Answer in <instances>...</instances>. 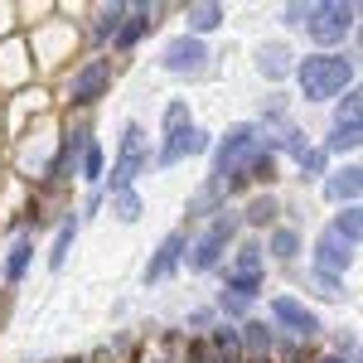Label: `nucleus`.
I'll list each match as a JSON object with an SVG mask.
<instances>
[{"label": "nucleus", "instance_id": "7ed1b4c3", "mask_svg": "<svg viewBox=\"0 0 363 363\" xmlns=\"http://www.w3.org/2000/svg\"><path fill=\"white\" fill-rule=\"evenodd\" d=\"M296 87L306 97V107L315 102H335L349 87H359V58L354 54H306L296 58Z\"/></svg>", "mask_w": 363, "mask_h": 363}, {"label": "nucleus", "instance_id": "f03ea898", "mask_svg": "<svg viewBox=\"0 0 363 363\" xmlns=\"http://www.w3.org/2000/svg\"><path fill=\"white\" fill-rule=\"evenodd\" d=\"M121 63L112 54H83L78 63H68V73L58 78V116H92V107L112 92Z\"/></svg>", "mask_w": 363, "mask_h": 363}, {"label": "nucleus", "instance_id": "2f4dec72", "mask_svg": "<svg viewBox=\"0 0 363 363\" xmlns=\"http://www.w3.org/2000/svg\"><path fill=\"white\" fill-rule=\"evenodd\" d=\"M330 126H363V92L349 87L344 97H335V121Z\"/></svg>", "mask_w": 363, "mask_h": 363}, {"label": "nucleus", "instance_id": "e433bc0d", "mask_svg": "<svg viewBox=\"0 0 363 363\" xmlns=\"http://www.w3.org/2000/svg\"><path fill=\"white\" fill-rule=\"evenodd\" d=\"M102 208H107V194H102V189H87V194H83V203H78L73 213H78V223H92V218H97Z\"/></svg>", "mask_w": 363, "mask_h": 363}, {"label": "nucleus", "instance_id": "a211bd4d", "mask_svg": "<svg viewBox=\"0 0 363 363\" xmlns=\"http://www.w3.org/2000/svg\"><path fill=\"white\" fill-rule=\"evenodd\" d=\"M126 10H131L126 0H107V5H92V10H87V25H78V29H83V44L92 49V54H107V44L116 39Z\"/></svg>", "mask_w": 363, "mask_h": 363}, {"label": "nucleus", "instance_id": "4468645a", "mask_svg": "<svg viewBox=\"0 0 363 363\" xmlns=\"http://www.w3.org/2000/svg\"><path fill=\"white\" fill-rule=\"evenodd\" d=\"M34 252H39V233H34V228H15V233L5 238V252H0V291H5V296L25 286L29 267H34Z\"/></svg>", "mask_w": 363, "mask_h": 363}, {"label": "nucleus", "instance_id": "1a4fd4ad", "mask_svg": "<svg viewBox=\"0 0 363 363\" xmlns=\"http://www.w3.org/2000/svg\"><path fill=\"white\" fill-rule=\"evenodd\" d=\"M257 121H233L228 131L213 136L208 145V179H223V174H238V169H247V160L257 155Z\"/></svg>", "mask_w": 363, "mask_h": 363}, {"label": "nucleus", "instance_id": "39448f33", "mask_svg": "<svg viewBox=\"0 0 363 363\" xmlns=\"http://www.w3.org/2000/svg\"><path fill=\"white\" fill-rule=\"evenodd\" d=\"M267 252H262V238H252V233H242L238 242H233V252H228V262L218 267V291H228V296H238V301H247V306H257L262 296H267Z\"/></svg>", "mask_w": 363, "mask_h": 363}, {"label": "nucleus", "instance_id": "f704fd0d", "mask_svg": "<svg viewBox=\"0 0 363 363\" xmlns=\"http://www.w3.org/2000/svg\"><path fill=\"white\" fill-rule=\"evenodd\" d=\"M213 325H218L213 306H199V310H189V315H184V330H179V335H184V339H203Z\"/></svg>", "mask_w": 363, "mask_h": 363}, {"label": "nucleus", "instance_id": "a878e982", "mask_svg": "<svg viewBox=\"0 0 363 363\" xmlns=\"http://www.w3.org/2000/svg\"><path fill=\"white\" fill-rule=\"evenodd\" d=\"M102 174H107V150H102V140L92 136L83 145V155H78V174L73 179H83L87 189H102Z\"/></svg>", "mask_w": 363, "mask_h": 363}, {"label": "nucleus", "instance_id": "72a5a7b5", "mask_svg": "<svg viewBox=\"0 0 363 363\" xmlns=\"http://www.w3.org/2000/svg\"><path fill=\"white\" fill-rule=\"evenodd\" d=\"M306 281L315 286V296H320V301H344V277H330V272L306 267Z\"/></svg>", "mask_w": 363, "mask_h": 363}, {"label": "nucleus", "instance_id": "423d86ee", "mask_svg": "<svg viewBox=\"0 0 363 363\" xmlns=\"http://www.w3.org/2000/svg\"><path fill=\"white\" fill-rule=\"evenodd\" d=\"M359 34V0H310L306 39L310 54H344V39Z\"/></svg>", "mask_w": 363, "mask_h": 363}, {"label": "nucleus", "instance_id": "58836bf2", "mask_svg": "<svg viewBox=\"0 0 363 363\" xmlns=\"http://www.w3.org/2000/svg\"><path fill=\"white\" fill-rule=\"evenodd\" d=\"M306 363H344V359H339L335 349H320V354H310V359H306Z\"/></svg>", "mask_w": 363, "mask_h": 363}, {"label": "nucleus", "instance_id": "c9c22d12", "mask_svg": "<svg viewBox=\"0 0 363 363\" xmlns=\"http://www.w3.org/2000/svg\"><path fill=\"white\" fill-rule=\"evenodd\" d=\"M281 116H291V97H286L281 87H272V92L262 97V116H257V121H281Z\"/></svg>", "mask_w": 363, "mask_h": 363}, {"label": "nucleus", "instance_id": "f257e3e1", "mask_svg": "<svg viewBox=\"0 0 363 363\" xmlns=\"http://www.w3.org/2000/svg\"><path fill=\"white\" fill-rule=\"evenodd\" d=\"M20 34H25V44H29V58H34V73H39V83H49V78H63V73H68V58L78 63L83 29H78V20H63V5L54 10V20H29Z\"/></svg>", "mask_w": 363, "mask_h": 363}, {"label": "nucleus", "instance_id": "ea45409f", "mask_svg": "<svg viewBox=\"0 0 363 363\" xmlns=\"http://www.w3.org/2000/svg\"><path fill=\"white\" fill-rule=\"evenodd\" d=\"M0 150H5V112H0Z\"/></svg>", "mask_w": 363, "mask_h": 363}, {"label": "nucleus", "instance_id": "f3484780", "mask_svg": "<svg viewBox=\"0 0 363 363\" xmlns=\"http://www.w3.org/2000/svg\"><path fill=\"white\" fill-rule=\"evenodd\" d=\"M281 208H286V199H281L277 189H252V194L238 203V223H242V233L262 238L267 228L281 223Z\"/></svg>", "mask_w": 363, "mask_h": 363}, {"label": "nucleus", "instance_id": "4c0bfd02", "mask_svg": "<svg viewBox=\"0 0 363 363\" xmlns=\"http://www.w3.org/2000/svg\"><path fill=\"white\" fill-rule=\"evenodd\" d=\"M310 20V0H291V5H281V25L286 29H306Z\"/></svg>", "mask_w": 363, "mask_h": 363}, {"label": "nucleus", "instance_id": "79ce46f5", "mask_svg": "<svg viewBox=\"0 0 363 363\" xmlns=\"http://www.w3.org/2000/svg\"><path fill=\"white\" fill-rule=\"evenodd\" d=\"M267 363H272V359H267Z\"/></svg>", "mask_w": 363, "mask_h": 363}, {"label": "nucleus", "instance_id": "20e7f679", "mask_svg": "<svg viewBox=\"0 0 363 363\" xmlns=\"http://www.w3.org/2000/svg\"><path fill=\"white\" fill-rule=\"evenodd\" d=\"M242 238V223H238V208H223L213 213L208 223L189 228V252H184V267L194 277H218V267L228 262L233 242Z\"/></svg>", "mask_w": 363, "mask_h": 363}, {"label": "nucleus", "instance_id": "7c9ffc66", "mask_svg": "<svg viewBox=\"0 0 363 363\" xmlns=\"http://www.w3.org/2000/svg\"><path fill=\"white\" fill-rule=\"evenodd\" d=\"M325 174H330V155H325L320 145H310L306 155L296 160V179H301V184H320Z\"/></svg>", "mask_w": 363, "mask_h": 363}, {"label": "nucleus", "instance_id": "2eb2a0df", "mask_svg": "<svg viewBox=\"0 0 363 363\" xmlns=\"http://www.w3.org/2000/svg\"><path fill=\"white\" fill-rule=\"evenodd\" d=\"M165 15H169L165 0H155V5H131V10H126V20H121V29H116V39L107 44V54H112V58H126L140 39H150V34L160 29V20H165Z\"/></svg>", "mask_w": 363, "mask_h": 363}, {"label": "nucleus", "instance_id": "9b49d317", "mask_svg": "<svg viewBox=\"0 0 363 363\" xmlns=\"http://www.w3.org/2000/svg\"><path fill=\"white\" fill-rule=\"evenodd\" d=\"M208 145H213V131L189 121L184 131L160 136V145L150 150V169H174V165H184V160H199V155H208Z\"/></svg>", "mask_w": 363, "mask_h": 363}, {"label": "nucleus", "instance_id": "aec40b11", "mask_svg": "<svg viewBox=\"0 0 363 363\" xmlns=\"http://www.w3.org/2000/svg\"><path fill=\"white\" fill-rule=\"evenodd\" d=\"M320 194L330 199L335 208H349V203H359V194H363V169H359V160L330 165V174L320 179Z\"/></svg>", "mask_w": 363, "mask_h": 363}, {"label": "nucleus", "instance_id": "0eeeda50", "mask_svg": "<svg viewBox=\"0 0 363 363\" xmlns=\"http://www.w3.org/2000/svg\"><path fill=\"white\" fill-rule=\"evenodd\" d=\"M150 169V131L140 121H126L121 126V140H116V160L112 169L102 174V194H116V189H136V179Z\"/></svg>", "mask_w": 363, "mask_h": 363}, {"label": "nucleus", "instance_id": "a19ab883", "mask_svg": "<svg viewBox=\"0 0 363 363\" xmlns=\"http://www.w3.org/2000/svg\"><path fill=\"white\" fill-rule=\"evenodd\" d=\"M0 179H5V165H0Z\"/></svg>", "mask_w": 363, "mask_h": 363}, {"label": "nucleus", "instance_id": "bb28decb", "mask_svg": "<svg viewBox=\"0 0 363 363\" xmlns=\"http://www.w3.org/2000/svg\"><path fill=\"white\" fill-rule=\"evenodd\" d=\"M242 174H247L252 189H277V179H281V160L272 155V150H262V145H257V155L247 160V169H242Z\"/></svg>", "mask_w": 363, "mask_h": 363}, {"label": "nucleus", "instance_id": "b1692460", "mask_svg": "<svg viewBox=\"0 0 363 363\" xmlns=\"http://www.w3.org/2000/svg\"><path fill=\"white\" fill-rule=\"evenodd\" d=\"M78 233H83V223H78V213L68 208V213L58 218V228H54V242H49V252H44V267H49V272H63V267H68Z\"/></svg>", "mask_w": 363, "mask_h": 363}, {"label": "nucleus", "instance_id": "ddd939ff", "mask_svg": "<svg viewBox=\"0 0 363 363\" xmlns=\"http://www.w3.org/2000/svg\"><path fill=\"white\" fill-rule=\"evenodd\" d=\"M34 83H39V73H34V58H29L25 34L0 39V102L15 97V92H25V87H34Z\"/></svg>", "mask_w": 363, "mask_h": 363}, {"label": "nucleus", "instance_id": "c85d7f7f", "mask_svg": "<svg viewBox=\"0 0 363 363\" xmlns=\"http://www.w3.org/2000/svg\"><path fill=\"white\" fill-rule=\"evenodd\" d=\"M107 213H112L116 223H140V213H145L140 189H116V194H107Z\"/></svg>", "mask_w": 363, "mask_h": 363}, {"label": "nucleus", "instance_id": "9d476101", "mask_svg": "<svg viewBox=\"0 0 363 363\" xmlns=\"http://www.w3.org/2000/svg\"><path fill=\"white\" fill-rule=\"evenodd\" d=\"M160 73L169 78H179V83H203L208 73H213V49L203 44V39H189V34H174L160 44Z\"/></svg>", "mask_w": 363, "mask_h": 363}, {"label": "nucleus", "instance_id": "412c9836", "mask_svg": "<svg viewBox=\"0 0 363 363\" xmlns=\"http://www.w3.org/2000/svg\"><path fill=\"white\" fill-rule=\"evenodd\" d=\"M296 49L286 44V39H267V44H257V73L267 78L272 87H281L291 73H296Z\"/></svg>", "mask_w": 363, "mask_h": 363}, {"label": "nucleus", "instance_id": "dca6fc26", "mask_svg": "<svg viewBox=\"0 0 363 363\" xmlns=\"http://www.w3.org/2000/svg\"><path fill=\"white\" fill-rule=\"evenodd\" d=\"M354 262H359V247H349V242H344L330 223L315 233V242H310V267H315V272L349 277V272H354Z\"/></svg>", "mask_w": 363, "mask_h": 363}, {"label": "nucleus", "instance_id": "473e14b6", "mask_svg": "<svg viewBox=\"0 0 363 363\" xmlns=\"http://www.w3.org/2000/svg\"><path fill=\"white\" fill-rule=\"evenodd\" d=\"M194 121V112H189V97H169L165 112H160V136H174V131H184Z\"/></svg>", "mask_w": 363, "mask_h": 363}, {"label": "nucleus", "instance_id": "6e6552de", "mask_svg": "<svg viewBox=\"0 0 363 363\" xmlns=\"http://www.w3.org/2000/svg\"><path fill=\"white\" fill-rule=\"evenodd\" d=\"M281 339H296V344H315V339L325 335V320H320V310L306 306L301 296H291V291H281L267 301V315H262Z\"/></svg>", "mask_w": 363, "mask_h": 363}, {"label": "nucleus", "instance_id": "5701e85b", "mask_svg": "<svg viewBox=\"0 0 363 363\" xmlns=\"http://www.w3.org/2000/svg\"><path fill=\"white\" fill-rule=\"evenodd\" d=\"M238 339H242V359L247 363H267L272 354H277V330L262 320V315H252V320H242L238 325Z\"/></svg>", "mask_w": 363, "mask_h": 363}, {"label": "nucleus", "instance_id": "6ab92c4d", "mask_svg": "<svg viewBox=\"0 0 363 363\" xmlns=\"http://www.w3.org/2000/svg\"><path fill=\"white\" fill-rule=\"evenodd\" d=\"M262 252H267V262H277L286 272H296V262H301V252H306V233L296 223H277L262 233Z\"/></svg>", "mask_w": 363, "mask_h": 363}, {"label": "nucleus", "instance_id": "f8f14e48", "mask_svg": "<svg viewBox=\"0 0 363 363\" xmlns=\"http://www.w3.org/2000/svg\"><path fill=\"white\" fill-rule=\"evenodd\" d=\"M184 252H189V228H169L165 238L155 242V252H150V262L140 267V286L150 291V286H165V281L179 277V267H184Z\"/></svg>", "mask_w": 363, "mask_h": 363}, {"label": "nucleus", "instance_id": "393cba45", "mask_svg": "<svg viewBox=\"0 0 363 363\" xmlns=\"http://www.w3.org/2000/svg\"><path fill=\"white\" fill-rule=\"evenodd\" d=\"M228 203L223 194H218V184L213 179H199V189L189 194V203H184V228H199V223H208L213 213H223Z\"/></svg>", "mask_w": 363, "mask_h": 363}, {"label": "nucleus", "instance_id": "c756f323", "mask_svg": "<svg viewBox=\"0 0 363 363\" xmlns=\"http://www.w3.org/2000/svg\"><path fill=\"white\" fill-rule=\"evenodd\" d=\"M330 228H335V233L344 238V242H349V247H359V242H363V208H359V203H349V208H335Z\"/></svg>", "mask_w": 363, "mask_h": 363}, {"label": "nucleus", "instance_id": "cd10ccee", "mask_svg": "<svg viewBox=\"0 0 363 363\" xmlns=\"http://www.w3.org/2000/svg\"><path fill=\"white\" fill-rule=\"evenodd\" d=\"M359 145H363V126H330V136L320 140V150L335 160V155H359Z\"/></svg>", "mask_w": 363, "mask_h": 363}, {"label": "nucleus", "instance_id": "4be33fe9", "mask_svg": "<svg viewBox=\"0 0 363 363\" xmlns=\"http://www.w3.org/2000/svg\"><path fill=\"white\" fill-rule=\"evenodd\" d=\"M179 15H184L189 39H208L228 25V5H218V0H189V5H179Z\"/></svg>", "mask_w": 363, "mask_h": 363}]
</instances>
